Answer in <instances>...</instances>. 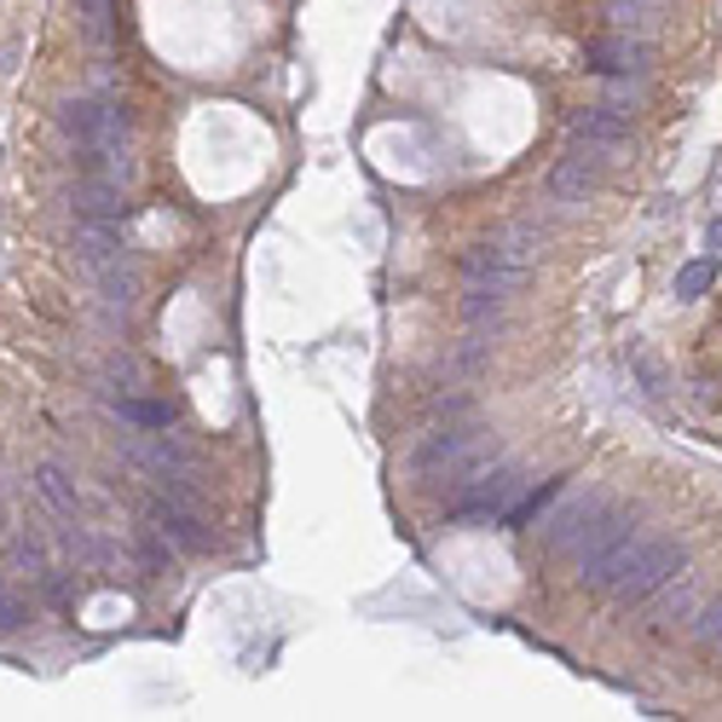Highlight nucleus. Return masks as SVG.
I'll return each mask as SVG.
<instances>
[{
	"label": "nucleus",
	"instance_id": "9b49d317",
	"mask_svg": "<svg viewBox=\"0 0 722 722\" xmlns=\"http://www.w3.org/2000/svg\"><path fill=\"white\" fill-rule=\"evenodd\" d=\"M75 209H82V220H122L128 214V197H122V186H110V179H75V197H70Z\"/></svg>",
	"mask_w": 722,
	"mask_h": 722
},
{
	"label": "nucleus",
	"instance_id": "423d86ee",
	"mask_svg": "<svg viewBox=\"0 0 722 722\" xmlns=\"http://www.w3.org/2000/svg\"><path fill=\"white\" fill-rule=\"evenodd\" d=\"M641 526L636 520L625 514V509H601L590 526H584V537H578V544L567 549V560H572V572H578V584H584V578L601 567V560H607L618 544H625V537H636Z\"/></svg>",
	"mask_w": 722,
	"mask_h": 722
},
{
	"label": "nucleus",
	"instance_id": "20e7f679",
	"mask_svg": "<svg viewBox=\"0 0 722 722\" xmlns=\"http://www.w3.org/2000/svg\"><path fill=\"white\" fill-rule=\"evenodd\" d=\"M480 446H486V434L480 428H439V434H428L423 446L411 451V474H423V480H434V474H463V469H474L480 463Z\"/></svg>",
	"mask_w": 722,
	"mask_h": 722
},
{
	"label": "nucleus",
	"instance_id": "7ed1b4c3",
	"mask_svg": "<svg viewBox=\"0 0 722 722\" xmlns=\"http://www.w3.org/2000/svg\"><path fill=\"white\" fill-rule=\"evenodd\" d=\"M151 526H156V537L163 544H174V549H214V532H209V520H203V509L191 504V492H156L151 497Z\"/></svg>",
	"mask_w": 722,
	"mask_h": 722
},
{
	"label": "nucleus",
	"instance_id": "9d476101",
	"mask_svg": "<svg viewBox=\"0 0 722 722\" xmlns=\"http://www.w3.org/2000/svg\"><path fill=\"white\" fill-rule=\"evenodd\" d=\"M567 128H572V139H584V145H601L607 156L630 145V128H625V116H618V110H607V105L572 110V116H567Z\"/></svg>",
	"mask_w": 722,
	"mask_h": 722
},
{
	"label": "nucleus",
	"instance_id": "f03ea898",
	"mask_svg": "<svg viewBox=\"0 0 722 722\" xmlns=\"http://www.w3.org/2000/svg\"><path fill=\"white\" fill-rule=\"evenodd\" d=\"M122 451H128V463H139L151 480H163V486H174V492H197V486H203V469H197V457L179 446L168 428H151L145 439H128Z\"/></svg>",
	"mask_w": 722,
	"mask_h": 722
},
{
	"label": "nucleus",
	"instance_id": "f3484780",
	"mask_svg": "<svg viewBox=\"0 0 722 722\" xmlns=\"http://www.w3.org/2000/svg\"><path fill=\"white\" fill-rule=\"evenodd\" d=\"M711 277H717V260H688V267L676 272V300H699L711 289Z\"/></svg>",
	"mask_w": 722,
	"mask_h": 722
},
{
	"label": "nucleus",
	"instance_id": "ddd939ff",
	"mask_svg": "<svg viewBox=\"0 0 722 722\" xmlns=\"http://www.w3.org/2000/svg\"><path fill=\"white\" fill-rule=\"evenodd\" d=\"M75 29H82V42H87V47H110L116 0H75Z\"/></svg>",
	"mask_w": 722,
	"mask_h": 722
},
{
	"label": "nucleus",
	"instance_id": "6e6552de",
	"mask_svg": "<svg viewBox=\"0 0 722 722\" xmlns=\"http://www.w3.org/2000/svg\"><path fill=\"white\" fill-rule=\"evenodd\" d=\"M601 509H607L601 497H584V492H578V497H567V504H560V509L544 520V549L567 555V549L578 544V537H584V526H590V520H595Z\"/></svg>",
	"mask_w": 722,
	"mask_h": 722
},
{
	"label": "nucleus",
	"instance_id": "39448f33",
	"mask_svg": "<svg viewBox=\"0 0 722 722\" xmlns=\"http://www.w3.org/2000/svg\"><path fill=\"white\" fill-rule=\"evenodd\" d=\"M601 168H607V151H601V145H584V139H578V145L549 168V197H555L560 209L590 203L595 186H601Z\"/></svg>",
	"mask_w": 722,
	"mask_h": 722
},
{
	"label": "nucleus",
	"instance_id": "dca6fc26",
	"mask_svg": "<svg viewBox=\"0 0 722 722\" xmlns=\"http://www.w3.org/2000/svg\"><path fill=\"white\" fill-rule=\"evenodd\" d=\"M116 416L133 428H174V411L156 405V399H116Z\"/></svg>",
	"mask_w": 722,
	"mask_h": 722
},
{
	"label": "nucleus",
	"instance_id": "1a4fd4ad",
	"mask_svg": "<svg viewBox=\"0 0 722 722\" xmlns=\"http://www.w3.org/2000/svg\"><path fill=\"white\" fill-rule=\"evenodd\" d=\"M648 601H653V607H648V630H676V625H688V618L699 613V584H694V578H682V584H676V578H665Z\"/></svg>",
	"mask_w": 722,
	"mask_h": 722
},
{
	"label": "nucleus",
	"instance_id": "0eeeda50",
	"mask_svg": "<svg viewBox=\"0 0 722 722\" xmlns=\"http://www.w3.org/2000/svg\"><path fill=\"white\" fill-rule=\"evenodd\" d=\"M648 58H653V47L625 35V29H607V35H595V42H584V70L590 75H641Z\"/></svg>",
	"mask_w": 722,
	"mask_h": 722
},
{
	"label": "nucleus",
	"instance_id": "4468645a",
	"mask_svg": "<svg viewBox=\"0 0 722 722\" xmlns=\"http://www.w3.org/2000/svg\"><path fill=\"white\" fill-rule=\"evenodd\" d=\"M659 12H665V0H613L607 7V29H648L659 24Z\"/></svg>",
	"mask_w": 722,
	"mask_h": 722
},
{
	"label": "nucleus",
	"instance_id": "a211bd4d",
	"mask_svg": "<svg viewBox=\"0 0 722 722\" xmlns=\"http://www.w3.org/2000/svg\"><path fill=\"white\" fill-rule=\"evenodd\" d=\"M694 641H699V648H722V595L711 601L706 613H699V625H694Z\"/></svg>",
	"mask_w": 722,
	"mask_h": 722
},
{
	"label": "nucleus",
	"instance_id": "f8f14e48",
	"mask_svg": "<svg viewBox=\"0 0 722 722\" xmlns=\"http://www.w3.org/2000/svg\"><path fill=\"white\" fill-rule=\"evenodd\" d=\"M35 492H42V504H47L58 520H82V497H75V480H70L64 469L42 463V469H35Z\"/></svg>",
	"mask_w": 722,
	"mask_h": 722
},
{
	"label": "nucleus",
	"instance_id": "6ab92c4d",
	"mask_svg": "<svg viewBox=\"0 0 722 722\" xmlns=\"http://www.w3.org/2000/svg\"><path fill=\"white\" fill-rule=\"evenodd\" d=\"M12 560L24 567V578H47V555H42V544H35V537H24V544L12 549Z\"/></svg>",
	"mask_w": 722,
	"mask_h": 722
},
{
	"label": "nucleus",
	"instance_id": "2eb2a0df",
	"mask_svg": "<svg viewBox=\"0 0 722 722\" xmlns=\"http://www.w3.org/2000/svg\"><path fill=\"white\" fill-rule=\"evenodd\" d=\"M549 497H560V480H537V486H532L526 497H520V504H509V509H504V526H514V532H520V526H532V520L544 514Z\"/></svg>",
	"mask_w": 722,
	"mask_h": 722
},
{
	"label": "nucleus",
	"instance_id": "f257e3e1",
	"mask_svg": "<svg viewBox=\"0 0 722 722\" xmlns=\"http://www.w3.org/2000/svg\"><path fill=\"white\" fill-rule=\"evenodd\" d=\"M688 567V549L676 544V537H659V532H636L625 537L601 567L584 578L590 590H607L613 601H648L665 578H676Z\"/></svg>",
	"mask_w": 722,
	"mask_h": 722
},
{
	"label": "nucleus",
	"instance_id": "aec40b11",
	"mask_svg": "<svg viewBox=\"0 0 722 722\" xmlns=\"http://www.w3.org/2000/svg\"><path fill=\"white\" fill-rule=\"evenodd\" d=\"M636 370H641V382H648V393H665V376H659V365H653L648 353L636 358Z\"/></svg>",
	"mask_w": 722,
	"mask_h": 722
}]
</instances>
